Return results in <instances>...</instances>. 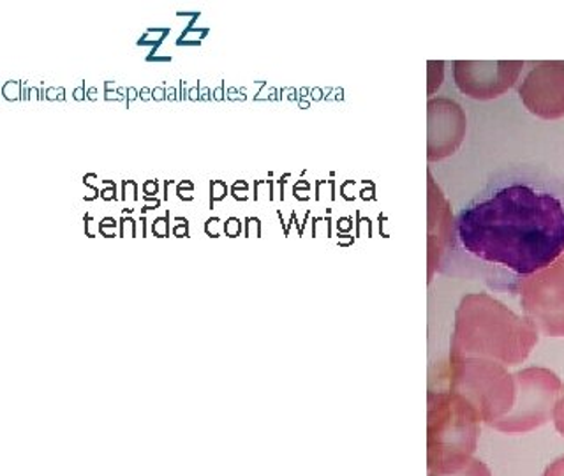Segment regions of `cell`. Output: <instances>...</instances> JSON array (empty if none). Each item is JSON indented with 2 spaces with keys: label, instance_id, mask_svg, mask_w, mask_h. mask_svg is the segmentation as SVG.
I'll list each match as a JSON object with an SVG mask.
<instances>
[{
  "label": "cell",
  "instance_id": "1",
  "mask_svg": "<svg viewBox=\"0 0 564 476\" xmlns=\"http://www.w3.org/2000/svg\"><path fill=\"white\" fill-rule=\"evenodd\" d=\"M455 231L469 255L525 278L564 255V205L531 185H507L460 212Z\"/></svg>",
  "mask_w": 564,
  "mask_h": 476
},
{
  "label": "cell",
  "instance_id": "2",
  "mask_svg": "<svg viewBox=\"0 0 564 476\" xmlns=\"http://www.w3.org/2000/svg\"><path fill=\"white\" fill-rule=\"evenodd\" d=\"M538 331L489 293H469L455 313L449 357L485 358L516 367L531 355Z\"/></svg>",
  "mask_w": 564,
  "mask_h": 476
},
{
  "label": "cell",
  "instance_id": "3",
  "mask_svg": "<svg viewBox=\"0 0 564 476\" xmlns=\"http://www.w3.org/2000/svg\"><path fill=\"white\" fill-rule=\"evenodd\" d=\"M480 414L460 393L449 388L429 390V472H455L469 463L480 437Z\"/></svg>",
  "mask_w": 564,
  "mask_h": 476
},
{
  "label": "cell",
  "instance_id": "4",
  "mask_svg": "<svg viewBox=\"0 0 564 476\" xmlns=\"http://www.w3.org/2000/svg\"><path fill=\"white\" fill-rule=\"evenodd\" d=\"M446 383L449 390L471 402L481 422L490 428L507 416L516 402V375L498 361L449 357Z\"/></svg>",
  "mask_w": 564,
  "mask_h": 476
},
{
  "label": "cell",
  "instance_id": "5",
  "mask_svg": "<svg viewBox=\"0 0 564 476\" xmlns=\"http://www.w3.org/2000/svg\"><path fill=\"white\" fill-rule=\"evenodd\" d=\"M564 397L560 376L543 367H529L516 375V402L510 413L494 423L505 434H524L552 420L555 405Z\"/></svg>",
  "mask_w": 564,
  "mask_h": 476
},
{
  "label": "cell",
  "instance_id": "6",
  "mask_svg": "<svg viewBox=\"0 0 564 476\" xmlns=\"http://www.w3.org/2000/svg\"><path fill=\"white\" fill-rule=\"evenodd\" d=\"M520 307L538 334L564 337V255L551 267L520 279Z\"/></svg>",
  "mask_w": 564,
  "mask_h": 476
},
{
  "label": "cell",
  "instance_id": "7",
  "mask_svg": "<svg viewBox=\"0 0 564 476\" xmlns=\"http://www.w3.org/2000/svg\"><path fill=\"white\" fill-rule=\"evenodd\" d=\"M524 69L522 61H454L455 85L464 96L490 101L505 96Z\"/></svg>",
  "mask_w": 564,
  "mask_h": 476
},
{
  "label": "cell",
  "instance_id": "8",
  "mask_svg": "<svg viewBox=\"0 0 564 476\" xmlns=\"http://www.w3.org/2000/svg\"><path fill=\"white\" fill-rule=\"evenodd\" d=\"M519 97L538 119H564V61L534 64L519 85Z\"/></svg>",
  "mask_w": 564,
  "mask_h": 476
},
{
  "label": "cell",
  "instance_id": "9",
  "mask_svg": "<svg viewBox=\"0 0 564 476\" xmlns=\"http://www.w3.org/2000/svg\"><path fill=\"white\" fill-rule=\"evenodd\" d=\"M427 159L437 163L454 155L466 138V113L454 99L434 97L427 105Z\"/></svg>",
  "mask_w": 564,
  "mask_h": 476
},
{
  "label": "cell",
  "instance_id": "10",
  "mask_svg": "<svg viewBox=\"0 0 564 476\" xmlns=\"http://www.w3.org/2000/svg\"><path fill=\"white\" fill-rule=\"evenodd\" d=\"M454 228L455 220L452 219L448 202L429 173V281L440 267L441 256L454 237Z\"/></svg>",
  "mask_w": 564,
  "mask_h": 476
},
{
  "label": "cell",
  "instance_id": "11",
  "mask_svg": "<svg viewBox=\"0 0 564 476\" xmlns=\"http://www.w3.org/2000/svg\"><path fill=\"white\" fill-rule=\"evenodd\" d=\"M429 476H492L487 464L481 463L478 458L473 457L469 463L458 467L455 472L448 473H431Z\"/></svg>",
  "mask_w": 564,
  "mask_h": 476
},
{
  "label": "cell",
  "instance_id": "12",
  "mask_svg": "<svg viewBox=\"0 0 564 476\" xmlns=\"http://www.w3.org/2000/svg\"><path fill=\"white\" fill-rule=\"evenodd\" d=\"M443 62H429V96L436 93L443 79Z\"/></svg>",
  "mask_w": 564,
  "mask_h": 476
},
{
  "label": "cell",
  "instance_id": "13",
  "mask_svg": "<svg viewBox=\"0 0 564 476\" xmlns=\"http://www.w3.org/2000/svg\"><path fill=\"white\" fill-rule=\"evenodd\" d=\"M228 185H226L225 181L210 182V210L217 202H223L228 196Z\"/></svg>",
  "mask_w": 564,
  "mask_h": 476
},
{
  "label": "cell",
  "instance_id": "14",
  "mask_svg": "<svg viewBox=\"0 0 564 476\" xmlns=\"http://www.w3.org/2000/svg\"><path fill=\"white\" fill-rule=\"evenodd\" d=\"M152 234L158 238H166L170 235V212H166V216L155 217L152 223Z\"/></svg>",
  "mask_w": 564,
  "mask_h": 476
},
{
  "label": "cell",
  "instance_id": "15",
  "mask_svg": "<svg viewBox=\"0 0 564 476\" xmlns=\"http://www.w3.org/2000/svg\"><path fill=\"white\" fill-rule=\"evenodd\" d=\"M223 229H225L226 237H240V234H242L243 229L242 220L238 219V217H228V219H226L225 226H223Z\"/></svg>",
  "mask_w": 564,
  "mask_h": 476
},
{
  "label": "cell",
  "instance_id": "16",
  "mask_svg": "<svg viewBox=\"0 0 564 476\" xmlns=\"http://www.w3.org/2000/svg\"><path fill=\"white\" fill-rule=\"evenodd\" d=\"M120 237L137 238V220L132 217L122 216L120 217Z\"/></svg>",
  "mask_w": 564,
  "mask_h": 476
},
{
  "label": "cell",
  "instance_id": "17",
  "mask_svg": "<svg viewBox=\"0 0 564 476\" xmlns=\"http://www.w3.org/2000/svg\"><path fill=\"white\" fill-rule=\"evenodd\" d=\"M246 238H261V220L258 217H246Z\"/></svg>",
  "mask_w": 564,
  "mask_h": 476
},
{
  "label": "cell",
  "instance_id": "18",
  "mask_svg": "<svg viewBox=\"0 0 564 476\" xmlns=\"http://www.w3.org/2000/svg\"><path fill=\"white\" fill-rule=\"evenodd\" d=\"M173 219L178 223L175 228L172 229L173 237L176 238H189V220L185 217L175 216Z\"/></svg>",
  "mask_w": 564,
  "mask_h": 476
},
{
  "label": "cell",
  "instance_id": "19",
  "mask_svg": "<svg viewBox=\"0 0 564 476\" xmlns=\"http://www.w3.org/2000/svg\"><path fill=\"white\" fill-rule=\"evenodd\" d=\"M552 420H554V425L555 429H557V432H560L561 436L564 437V397L560 402H557V405H555Z\"/></svg>",
  "mask_w": 564,
  "mask_h": 476
},
{
  "label": "cell",
  "instance_id": "20",
  "mask_svg": "<svg viewBox=\"0 0 564 476\" xmlns=\"http://www.w3.org/2000/svg\"><path fill=\"white\" fill-rule=\"evenodd\" d=\"M247 191H249V184L246 181H237L231 187V196H234L237 202H247L249 196H247Z\"/></svg>",
  "mask_w": 564,
  "mask_h": 476
},
{
  "label": "cell",
  "instance_id": "21",
  "mask_svg": "<svg viewBox=\"0 0 564 476\" xmlns=\"http://www.w3.org/2000/svg\"><path fill=\"white\" fill-rule=\"evenodd\" d=\"M102 184L108 185V187L101 191V199H105V202H117L119 199V196H117V184L113 181H102Z\"/></svg>",
  "mask_w": 564,
  "mask_h": 476
},
{
  "label": "cell",
  "instance_id": "22",
  "mask_svg": "<svg viewBox=\"0 0 564 476\" xmlns=\"http://www.w3.org/2000/svg\"><path fill=\"white\" fill-rule=\"evenodd\" d=\"M543 476H564V457L557 458L546 466Z\"/></svg>",
  "mask_w": 564,
  "mask_h": 476
},
{
  "label": "cell",
  "instance_id": "23",
  "mask_svg": "<svg viewBox=\"0 0 564 476\" xmlns=\"http://www.w3.org/2000/svg\"><path fill=\"white\" fill-rule=\"evenodd\" d=\"M219 223V217H210V219L205 223V234H207L210 238H219L220 231L217 229Z\"/></svg>",
  "mask_w": 564,
  "mask_h": 476
},
{
  "label": "cell",
  "instance_id": "24",
  "mask_svg": "<svg viewBox=\"0 0 564 476\" xmlns=\"http://www.w3.org/2000/svg\"><path fill=\"white\" fill-rule=\"evenodd\" d=\"M143 196H155L159 193V182L158 181H147L143 182Z\"/></svg>",
  "mask_w": 564,
  "mask_h": 476
},
{
  "label": "cell",
  "instance_id": "25",
  "mask_svg": "<svg viewBox=\"0 0 564 476\" xmlns=\"http://www.w3.org/2000/svg\"><path fill=\"white\" fill-rule=\"evenodd\" d=\"M97 226H99V228L115 229L119 226V223H117L115 217H102V219L97 223Z\"/></svg>",
  "mask_w": 564,
  "mask_h": 476
},
{
  "label": "cell",
  "instance_id": "26",
  "mask_svg": "<svg viewBox=\"0 0 564 476\" xmlns=\"http://www.w3.org/2000/svg\"><path fill=\"white\" fill-rule=\"evenodd\" d=\"M152 99H154V101H163V99H166V88H154V90H152Z\"/></svg>",
  "mask_w": 564,
  "mask_h": 476
},
{
  "label": "cell",
  "instance_id": "27",
  "mask_svg": "<svg viewBox=\"0 0 564 476\" xmlns=\"http://www.w3.org/2000/svg\"><path fill=\"white\" fill-rule=\"evenodd\" d=\"M176 191H184V193H193L194 184L191 181H182L181 184L176 185Z\"/></svg>",
  "mask_w": 564,
  "mask_h": 476
},
{
  "label": "cell",
  "instance_id": "28",
  "mask_svg": "<svg viewBox=\"0 0 564 476\" xmlns=\"http://www.w3.org/2000/svg\"><path fill=\"white\" fill-rule=\"evenodd\" d=\"M90 223H93V216L85 214V235H87L88 238H94V234H90Z\"/></svg>",
  "mask_w": 564,
  "mask_h": 476
},
{
  "label": "cell",
  "instance_id": "29",
  "mask_svg": "<svg viewBox=\"0 0 564 476\" xmlns=\"http://www.w3.org/2000/svg\"><path fill=\"white\" fill-rule=\"evenodd\" d=\"M176 46H202V41L176 40Z\"/></svg>",
  "mask_w": 564,
  "mask_h": 476
},
{
  "label": "cell",
  "instance_id": "30",
  "mask_svg": "<svg viewBox=\"0 0 564 476\" xmlns=\"http://www.w3.org/2000/svg\"><path fill=\"white\" fill-rule=\"evenodd\" d=\"M293 196H295L299 202H307V199H311V194L304 193V191H293Z\"/></svg>",
  "mask_w": 564,
  "mask_h": 476
},
{
  "label": "cell",
  "instance_id": "31",
  "mask_svg": "<svg viewBox=\"0 0 564 476\" xmlns=\"http://www.w3.org/2000/svg\"><path fill=\"white\" fill-rule=\"evenodd\" d=\"M73 97H75L76 101H84L85 97V85H82V87L76 88L75 94H73Z\"/></svg>",
  "mask_w": 564,
  "mask_h": 476
},
{
  "label": "cell",
  "instance_id": "32",
  "mask_svg": "<svg viewBox=\"0 0 564 476\" xmlns=\"http://www.w3.org/2000/svg\"><path fill=\"white\" fill-rule=\"evenodd\" d=\"M189 99L191 101H199V99H202V93H199V87L191 88Z\"/></svg>",
  "mask_w": 564,
  "mask_h": 476
},
{
  "label": "cell",
  "instance_id": "33",
  "mask_svg": "<svg viewBox=\"0 0 564 476\" xmlns=\"http://www.w3.org/2000/svg\"><path fill=\"white\" fill-rule=\"evenodd\" d=\"M311 190V184L305 181H299L295 185H293V191H308Z\"/></svg>",
  "mask_w": 564,
  "mask_h": 476
},
{
  "label": "cell",
  "instance_id": "34",
  "mask_svg": "<svg viewBox=\"0 0 564 476\" xmlns=\"http://www.w3.org/2000/svg\"><path fill=\"white\" fill-rule=\"evenodd\" d=\"M161 207V202L150 203V205H145V207L141 208V216H145L147 212L155 210V208Z\"/></svg>",
  "mask_w": 564,
  "mask_h": 476
},
{
  "label": "cell",
  "instance_id": "35",
  "mask_svg": "<svg viewBox=\"0 0 564 476\" xmlns=\"http://www.w3.org/2000/svg\"><path fill=\"white\" fill-rule=\"evenodd\" d=\"M223 94H225V84L220 85V87L217 88L216 93H214V99H216V101H223V99H225V96H223Z\"/></svg>",
  "mask_w": 564,
  "mask_h": 476
},
{
  "label": "cell",
  "instance_id": "36",
  "mask_svg": "<svg viewBox=\"0 0 564 476\" xmlns=\"http://www.w3.org/2000/svg\"><path fill=\"white\" fill-rule=\"evenodd\" d=\"M99 234H101L105 238L117 237V235H115V229L99 228Z\"/></svg>",
  "mask_w": 564,
  "mask_h": 476
},
{
  "label": "cell",
  "instance_id": "37",
  "mask_svg": "<svg viewBox=\"0 0 564 476\" xmlns=\"http://www.w3.org/2000/svg\"><path fill=\"white\" fill-rule=\"evenodd\" d=\"M147 62H172V57H158V55H149Z\"/></svg>",
  "mask_w": 564,
  "mask_h": 476
},
{
  "label": "cell",
  "instance_id": "38",
  "mask_svg": "<svg viewBox=\"0 0 564 476\" xmlns=\"http://www.w3.org/2000/svg\"><path fill=\"white\" fill-rule=\"evenodd\" d=\"M149 94H152V90L150 88H141L140 90V97L143 99V101H149L150 97Z\"/></svg>",
  "mask_w": 564,
  "mask_h": 476
},
{
  "label": "cell",
  "instance_id": "39",
  "mask_svg": "<svg viewBox=\"0 0 564 476\" xmlns=\"http://www.w3.org/2000/svg\"><path fill=\"white\" fill-rule=\"evenodd\" d=\"M166 99H170V101H175V99H176V90H175V88H167V90H166Z\"/></svg>",
  "mask_w": 564,
  "mask_h": 476
},
{
  "label": "cell",
  "instance_id": "40",
  "mask_svg": "<svg viewBox=\"0 0 564 476\" xmlns=\"http://www.w3.org/2000/svg\"><path fill=\"white\" fill-rule=\"evenodd\" d=\"M140 223H141V237H147V225H145L147 217L141 216Z\"/></svg>",
  "mask_w": 564,
  "mask_h": 476
},
{
  "label": "cell",
  "instance_id": "41",
  "mask_svg": "<svg viewBox=\"0 0 564 476\" xmlns=\"http://www.w3.org/2000/svg\"><path fill=\"white\" fill-rule=\"evenodd\" d=\"M278 216H279V219H281L282 229H284V237H286L288 225H286V220H284V217H282V212L281 210H278Z\"/></svg>",
  "mask_w": 564,
  "mask_h": 476
},
{
  "label": "cell",
  "instance_id": "42",
  "mask_svg": "<svg viewBox=\"0 0 564 476\" xmlns=\"http://www.w3.org/2000/svg\"><path fill=\"white\" fill-rule=\"evenodd\" d=\"M128 94H129V99H128V108H129V102L132 101V99H137V90H134V88L132 87H129L128 88Z\"/></svg>",
  "mask_w": 564,
  "mask_h": 476
},
{
  "label": "cell",
  "instance_id": "43",
  "mask_svg": "<svg viewBox=\"0 0 564 476\" xmlns=\"http://www.w3.org/2000/svg\"><path fill=\"white\" fill-rule=\"evenodd\" d=\"M202 99H212V97L208 96V88H205V90H203Z\"/></svg>",
  "mask_w": 564,
  "mask_h": 476
},
{
  "label": "cell",
  "instance_id": "44",
  "mask_svg": "<svg viewBox=\"0 0 564 476\" xmlns=\"http://www.w3.org/2000/svg\"><path fill=\"white\" fill-rule=\"evenodd\" d=\"M319 97L322 96H319V90L316 88V90H313V99H319Z\"/></svg>",
  "mask_w": 564,
  "mask_h": 476
}]
</instances>
